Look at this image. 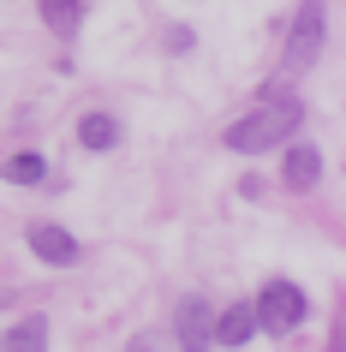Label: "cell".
I'll return each mask as SVG.
<instances>
[{
    "instance_id": "obj_1",
    "label": "cell",
    "mask_w": 346,
    "mask_h": 352,
    "mask_svg": "<svg viewBox=\"0 0 346 352\" xmlns=\"http://www.w3.org/2000/svg\"><path fill=\"white\" fill-rule=\"evenodd\" d=\"M299 120H305V102L299 96H263L251 113H239L233 126L221 131V144L233 149V155H263V149L287 144L292 131H299Z\"/></svg>"
},
{
    "instance_id": "obj_2",
    "label": "cell",
    "mask_w": 346,
    "mask_h": 352,
    "mask_svg": "<svg viewBox=\"0 0 346 352\" xmlns=\"http://www.w3.org/2000/svg\"><path fill=\"white\" fill-rule=\"evenodd\" d=\"M251 316H257L263 334H292L310 316V298H305V287H292V280H269L263 298L251 305Z\"/></svg>"
},
{
    "instance_id": "obj_3",
    "label": "cell",
    "mask_w": 346,
    "mask_h": 352,
    "mask_svg": "<svg viewBox=\"0 0 346 352\" xmlns=\"http://www.w3.org/2000/svg\"><path fill=\"white\" fill-rule=\"evenodd\" d=\"M316 54H323V0H305L299 19H292L287 48H281V72H287V78L310 72V60H316Z\"/></svg>"
},
{
    "instance_id": "obj_4",
    "label": "cell",
    "mask_w": 346,
    "mask_h": 352,
    "mask_svg": "<svg viewBox=\"0 0 346 352\" xmlns=\"http://www.w3.org/2000/svg\"><path fill=\"white\" fill-rule=\"evenodd\" d=\"M173 334H180L185 352H209V334H215V305H209V298H180V311H173Z\"/></svg>"
},
{
    "instance_id": "obj_5",
    "label": "cell",
    "mask_w": 346,
    "mask_h": 352,
    "mask_svg": "<svg viewBox=\"0 0 346 352\" xmlns=\"http://www.w3.org/2000/svg\"><path fill=\"white\" fill-rule=\"evenodd\" d=\"M24 239H30V251H36L48 269H72V263H78V239H72L60 221H30Z\"/></svg>"
},
{
    "instance_id": "obj_6",
    "label": "cell",
    "mask_w": 346,
    "mask_h": 352,
    "mask_svg": "<svg viewBox=\"0 0 346 352\" xmlns=\"http://www.w3.org/2000/svg\"><path fill=\"white\" fill-rule=\"evenodd\" d=\"M257 334V316H251V305H227V311L215 316V334H209V346H245V340H251Z\"/></svg>"
},
{
    "instance_id": "obj_7",
    "label": "cell",
    "mask_w": 346,
    "mask_h": 352,
    "mask_svg": "<svg viewBox=\"0 0 346 352\" xmlns=\"http://www.w3.org/2000/svg\"><path fill=\"white\" fill-rule=\"evenodd\" d=\"M0 352H48V316L30 311L24 322H12V329L0 334Z\"/></svg>"
},
{
    "instance_id": "obj_8",
    "label": "cell",
    "mask_w": 346,
    "mask_h": 352,
    "mask_svg": "<svg viewBox=\"0 0 346 352\" xmlns=\"http://www.w3.org/2000/svg\"><path fill=\"white\" fill-rule=\"evenodd\" d=\"M281 179H287V191H310L316 179H323V155H316L310 144L287 149V173H281Z\"/></svg>"
},
{
    "instance_id": "obj_9",
    "label": "cell",
    "mask_w": 346,
    "mask_h": 352,
    "mask_svg": "<svg viewBox=\"0 0 346 352\" xmlns=\"http://www.w3.org/2000/svg\"><path fill=\"white\" fill-rule=\"evenodd\" d=\"M78 144L84 149H96V155H102V149H113L120 144V120H113V113H84V120H78Z\"/></svg>"
},
{
    "instance_id": "obj_10",
    "label": "cell",
    "mask_w": 346,
    "mask_h": 352,
    "mask_svg": "<svg viewBox=\"0 0 346 352\" xmlns=\"http://www.w3.org/2000/svg\"><path fill=\"white\" fill-rule=\"evenodd\" d=\"M0 179H6V186H42V179H48V162H42L36 149H19V155L0 162Z\"/></svg>"
},
{
    "instance_id": "obj_11",
    "label": "cell",
    "mask_w": 346,
    "mask_h": 352,
    "mask_svg": "<svg viewBox=\"0 0 346 352\" xmlns=\"http://www.w3.org/2000/svg\"><path fill=\"white\" fill-rule=\"evenodd\" d=\"M42 6V24L54 30V36H78V24H84V0H36Z\"/></svg>"
},
{
    "instance_id": "obj_12",
    "label": "cell",
    "mask_w": 346,
    "mask_h": 352,
    "mask_svg": "<svg viewBox=\"0 0 346 352\" xmlns=\"http://www.w3.org/2000/svg\"><path fill=\"white\" fill-rule=\"evenodd\" d=\"M131 352H155V334H138V340H131Z\"/></svg>"
},
{
    "instance_id": "obj_13",
    "label": "cell",
    "mask_w": 346,
    "mask_h": 352,
    "mask_svg": "<svg viewBox=\"0 0 346 352\" xmlns=\"http://www.w3.org/2000/svg\"><path fill=\"white\" fill-rule=\"evenodd\" d=\"M328 352H340V340H334V346H328Z\"/></svg>"
}]
</instances>
